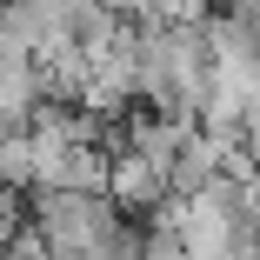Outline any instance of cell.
Listing matches in <instances>:
<instances>
[{
  "label": "cell",
  "mask_w": 260,
  "mask_h": 260,
  "mask_svg": "<svg viewBox=\"0 0 260 260\" xmlns=\"http://www.w3.org/2000/svg\"><path fill=\"white\" fill-rule=\"evenodd\" d=\"M27 220L40 227V240L54 253L107 247V240H120L134 227L107 187H27Z\"/></svg>",
  "instance_id": "obj_1"
}]
</instances>
